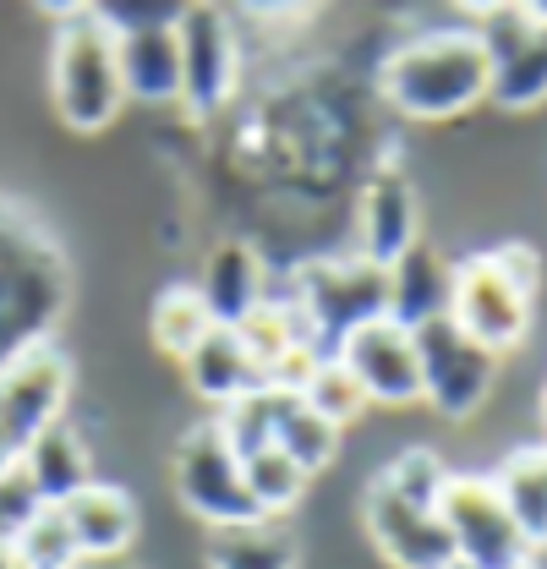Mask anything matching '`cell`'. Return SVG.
Listing matches in <instances>:
<instances>
[{
  "label": "cell",
  "mask_w": 547,
  "mask_h": 569,
  "mask_svg": "<svg viewBox=\"0 0 547 569\" xmlns=\"http://www.w3.org/2000/svg\"><path fill=\"white\" fill-rule=\"evenodd\" d=\"M67 296V252L44 236L33 213L0 198V367L50 346Z\"/></svg>",
  "instance_id": "1"
},
{
  "label": "cell",
  "mask_w": 547,
  "mask_h": 569,
  "mask_svg": "<svg viewBox=\"0 0 547 569\" xmlns=\"http://www.w3.org/2000/svg\"><path fill=\"white\" fill-rule=\"evenodd\" d=\"M493 88V61L477 28H438L400 44L384 71H378V93L416 121H449L466 116L477 99Z\"/></svg>",
  "instance_id": "2"
},
{
  "label": "cell",
  "mask_w": 547,
  "mask_h": 569,
  "mask_svg": "<svg viewBox=\"0 0 547 569\" xmlns=\"http://www.w3.org/2000/svg\"><path fill=\"white\" fill-rule=\"evenodd\" d=\"M543 284V263L531 247L504 241L493 252H477L466 263H455V296H449V318L477 340L481 351L504 356L515 351L531 329V301Z\"/></svg>",
  "instance_id": "3"
},
{
  "label": "cell",
  "mask_w": 547,
  "mask_h": 569,
  "mask_svg": "<svg viewBox=\"0 0 547 569\" xmlns=\"http://www.w3.org/2000/svg\"><path fill=\"white\" fill-rule=\"evenodd\" d=\"M290 307H296L312 351L340 356V346L356 329L389 318V269L361 258V252L356 258H318L296 274Z\"/></svg>",
  "instance_id": "4"
},
{
  "label": "cell",
  "mask_w": 547,
  "mask_h": 569,
  "mask_svg": "<svg viewBox=\"0 0 547 569\" xmlns=\"http://www.w3.org/2000/svg\"><path fill=\"white\" fill-rule=\"evenodd\" d=\"M50 88H56V110L71 132H105L121 116V104H127L121 44L99 22V11H71L67 28L56 33Z\"/></svg>",
  "instance_id": "5"
},
{
  "label": "cell",
  "mask_w": 547,
  "mask_h": 569,
  "mask_svg": "<svg viewBox=\"0 0 547 569\" xmlns=\"http://www.w3.org/2000/svg\"><path fill=\"white\" fill-rule=\"evenodd\" d=\"M438 520L455 542V559L471 569H531V542L509 520L493 477H449L438 498Z\"/></svg>",
  "instance_id": "6"
},
{
  "label": "cell",
  "mask_w": 547,
  "mask_h": 569,
  "mask_svg": "<svg viewBox=\"0 0 547 569\" xmlns=\"http://www.w3.org/2000/svg\"><path fill=\"white\" fill-rule=\"evenodd\" d=\"M71 361L56 346L22 351L0 367V466H17L28 443L67 417Z\"/></svg>",
  "instance_id": "7"
},
{
  "label": "cell",
  "mask_w": 547,
  "mask_h": 569,
  "mask_svg": "<svg viewBox=\"0 0 547 569\" xmlns=\"http://www.w3.org/2000/svg\"><path fill=\"white\" fill-rule=\"evenodd\" d=\"M416 367H421V400L449 422L477 417V406L493 395L498 378V356L481 351L455 318L416 329Z\"/></svg>",
  "instance_id": "8"
},
{
  "label": "cell",
  "mask_w": 547,
  "mask_h": 569,
  "mask_svg": "<svg viewBox=\"0 0 547 569\" xmlns=\"http://www.w3.org/2000/svg\"><path fill=\"white\" fill-rule=\"evenodd\" d=\"M176 493L181 503L203 520L208 531L213 526H241V520H263L258 503L247 493V471L241 460L230 455V443L219 438V427L203 422L192 427L176 449Z\"/></svg>",
  "instance_id": "9"
},
{
  "label": "cell",
  "mask_w": 547,
  "mask_h": 569,
  "mask_svg": "<svg viewBox=\"0 0 547 569\" xmlns=\"http://www.w3.org/2000/svg\"><path fill=\"white\" fill-rule=\"evenodd\" d=\"M176 50H181V104L187 116H219L236 93V28L213 6H181L176 17Z\"/></svg>",
  "instance_id": "10"
},
{
  "label": "cell",
  "mask_w": 547,
  "mask_h": 569,
  "mask_svg": "<svg viewBox=\"0 0 547 569\" xmlns=\"http://www.w3.org/2000/svg\"><path fill=\"white\" fill-rule=\"evenodd\" d=\"M477 39L493 61L487 99L504 110H531L547 99V28H531L520 6H493L481 11Z\"/></svg>",
  "instance_id": "11"
},
{
  "label": "cell",
  "mask_w": 547,
  "mask_h": 569,
  "mask_svg": "<svg viewBox=\"0 0 547 569\" xmlns=\"http://www.w3.org/2000/svg\"><path fill=\"white\" fill-rule=\"evenodd\" d=\"M361 515H367L372 548H378L395 569H449L455 565V542H449L438 509L406 503L400 493H389L384 482H372Z\"/></svg>",
  "instance_id": "12"
},
{
  "label": "cell",
  "mask_w": 547,
  "mask_h": 569,
  "mask_svg": "<svg viewBox=\"0 0 547 569\" xmlns=\"http://www.w3.org/2000/svg\"><path fill=\"white\" fill-rule=\"evenodd\" d=\"M340 361L350 367V378L361 383V395L378 400V406H410V400H421L416 335L400 329L395 318H378V323L356 329L340 346Z\"/></svg>",
  "instance_id": "13"
},
{
  "label": "cell",
  "mask_w": 547,
  "mask_h": 569,
  "mask_svg": "<svg viewBox=\"0 0 547 569\" xmlns=\"http://www.w3.org/2000/svg\"><path fill=\"white\" fill-rule=\"evenodd\" d=\"M421 209H416V187L406 181V170L384 164L372 170V181L361 187V258L372 263H400L410 247L421 241Z\"/></svg>",
  "instance_id": "14"
},
{
  "label": "cell",
  "mask_w": 547,
  "mask_h": 569,
  "mask_svg": "<svg viewBox=\"0 0 547 569\" xmlns=\"http://www.w3.org/2000/svg\"><path fill=\"white\" fill-rule=\"evenodd\" d=\"M208 318L219 329H241L263 301H269V269L258 258L252 241H219L203 263V280H198Z\"/></svg>",
  "instance_id": "15"
},
{
  "label": "cell",
  "mask_w": 547,
  "mask_h": 569,
  "mask_svg": "<svg viewBox=\"0 0 547 569\" xmlns=\"http://www.w3.org/2000/svg\"><path fill=\"white\" fill-rule=\"evenodd\" d=\"M449 296H455V263L438 258L427 241H416L400 263H389V318L410 335L449 318Z\"/></svg>",
  "instance_id": "16"
},
{
  "label": "cell",
  "mask_w": 547,
  "mask_h": 569,
  "mask_svg": "<svg viewBox=\"0 0 547 569\" xmlns=\"http://www.w3.org/2000/svg\"><path fill=\"white\" fill-rule=\"evenodd\" d=\"M67 526L88 565H116L137 537V503L110 482H93L67 503Z\"/></svg>",
  "instance_id": "17"
},
{
  "label": "cell",
  "mask_w": 547,
  "mask_h": 569,
  "mask_svg": "<svg viewBox=\"0 0 547 569\" xmlns=\"http://www.w3.org/2000/svg\"><path fill=\"white\" fill-rule=\"evenodd\" d=\"M22 471H28V482L39 488V498H44L50 509H67L82 488H93V455H88L82 432H77L67 417L56 427H44V432L28 443Z\"/></svg>",
  "instance_id": "18"
},
{
  "label": "cell",
  "mask_w": 547,
  "mask_h": 569,
  "mask_svg": "<svg viewBox=\"0 0 547 569\" xmlns=\"http://www.w3.org/2000/svg\"><path fill=\"white\" fill-rule=\"evenodd\" d=\"M121 44V82L137 104H181V50H176V22L165 28H137L116 33Z\"/></svg>",
  "instance_id": "19"
},
{
  "label": "cell",
  "mask_w": 547,
  "mask_h": 569,
  "mask_svg": "<svg viewBox=\"0 0 547 569\" xmlns=\"http://www.w3.org/2000/svg\"><path fill=\"white\" fill-rule=\"evenodd\" d=\"M181 367H187V383L198 389V400H213V406H230V400L263 389V367L252 361L236 329H219V323L192 346Z\"/></svg>",
  "instance_id": "20"
},
{
  "label": "cell",
  "mask_w": 547,
  "mask_h": 569,
  "mask_svg": "<svg viewBox=\"0 0 547 569\" xmlns=\"http://www.w3.org/2000/svg\"><path fill=\"white\" fill-rule=\"evenodd\" d=\"M208 569H296V537L279 520H241V526H213L203 537Z\"/></svg>",
  "instance_id": "21"
},
{
  "label": "cell",
  "mask_w": 547,
  "mask_h": 569,
  "mask_svg": "<svg viewBox=\"0 0 547 569\" xmlns=\"http://www.w3.org/2000/svg\"><path fill=\"white\" fill-rule=\"evenodd\" d=\"M493 488L504 498L509 520L520 526V537L531 542V553L547 548V449L543 443L515 449V455L493 471Z\"/></svg>",
  "instance_id": "22"
},
{
  "label": "cell",
  "mask_w": 547,
  "mask_h": 569,
  "mask_svg": "<svg viewBox=\"0 0 547 569\" xmlns=\"http://www.w3.org/2000/svg\"><path fill=\"white\" fill-rule=\"evenodd\" d=\"M290 400H301V395H285V389H252V395H241V400H230V406H219V438L230 443V455L236 460H252V455H263L274 449V432H279V417H285V406Z\"/></svg>",
  "instance_id": "23"
},
{
  "label": "cell",
  "mask_w": 547,
  "mask_h": 569,
  "mask_svg": "<svg viewBox=\"0 0 547 569\" xmlns=\"http://www.w3.org/2000/svg\"><path fill=\"white\" fill-rule=\"evenodd\" d=\"M274 449H279L296 471L318 477V471H329V460L340 455V427L324 422L318 411H307L301 400H290L285 417H279V432H274Z\"/></svg>",
  "instance_id": "24"
},
{
  "label": "cell",
  "mask_w": 547,
  "mask_h": 569,
  "mask_svg": "<svg viewBox=\"0 0 547 569\" xmlns=\"http://www.w3.org/2000/svg\"><path fill=\"white\" fill-rule=\"evenodd\" d=\"M208 329H213V318H208L198 284H170V290L153 301V346H159L165 356L187 361L192 346L203 340Z\"/></svg>",
  "instance_id": "25"
},
{
  "label": "cell",
  "mask_w": 547,
  "mask_h": 569,
  "mask_svg": "<svg viewBox=\"0 0 547 569\" xmlns=\"http://www.w3.org/2000/svg\"><path fill=\"white\" fill-rule=\"evenodd\" d=\"M236 335H241V346L252 351V361L263 367V378H269L274 361H285L296 346H312L290 301H263V307H258V312H252V318H247Z\"/></svg>",
  "instance_id": "26"
},
{
  "label": "cell",
  "mask_w": 547,
  "mask_h": 569,
  "mask_svg": "<svg viewBox=\"0 0 547 569\" xmlns=\"http://www.w3.org/2000/svg\"><path fill=\"white\" fill-rule=\"evenodd\" d=\"M301 406H307V411H318L324 422L345 427V422H356V417H361L372 400L361 395V383L350 378V367H345L340 356H324V361L312 367L307 389H301Z\"/></svg>",
  "instance_id": "27"
},
{
  "label": "cell",
  "mask_w": 547,
  "mask_h": 569,
  "mask_svg": "<svg viewBox=\"0 0 547 569\" xmlns=\"http://www.w3.org/2000/svg\"><path fill=\"white\" fill-rule=\"evenodd\" d=\"M17 548V565L22 569H82L88 559H82V548H77V537H71L67 526V509H39V520L11 542Z\"/></svg>",
  "instance_id": "28"
},
{
  "label": "cell",
  "mask_w": 547,
  "mask_h": 569,
  "mask_svg": "<svg viewBox=\"0 0 547 569\" xmlns=\"http://www.w3.org/2000/svg\"><path fill=\"white\" fill-rule=\"evenodd\" d=\"M241 471H247V493H252V503H258L263 520L285 515V509H296V498H301V488H307V471H296L279 449H263V455L241 460Z\"/></svg>",
  "instance_id": "29"
},
{
  "label": "cell",
  "mask_w": 547,
  "mask_h": 569,
  "mask_svg": "<svg viewBox=\"0 0 547 569\" xmlns=\"http://www.w3.org/2000/svg\"><path fill=\"white\" fill-rule=\"evenodd\" d=\"M389 493H400L406 503H421V509H438V498H444V482H449V466L432 455V449H400L389 466H384V477H378Z\"/></svg>",
  "instance_id": "30"
},
{
  "label": "cell",
  "mask_w": 547,
  "mask_h": 569,
  "mask_svg": "<svg viewBox=\"0 0 547 569\" xmlns=\"http://www.w3.org/2000/svg\"><path fill=\"white\" fill-rule=\"evenodd\" d=\"M39 509H44V498L28 482L22 460L17 466H0V542H17L39 520Z\"/></svg>",
  "instance_id": "31"
},
{
  "label": "cell",
  "mask_w": 547,
  "mask_h": 569,
  "mask_svg": "<svg viewBox=\"0 0 547 569\" xmlns=\"http://www.w3.org/2000/svg\"><path fill=\"white\" fill-rule=\"evenodd\" d=\"M0 569H22V565H17V548H11V542H0Z\"/></svg>",
  "instance_id": "32"
},
{
  "label": "cell",
  "mask_w": 547,
  "mask_h": 569,
  "mask_svg": "<svg viewBox=\"0 0 547 569\" xmlns=\"http://www.w3.org/2000/svg\"><path fill=\"white\" fill-rule=\"evenodd\" d=\"M543 422H547V389H543Z\"/></svg>",
  "instance_id": "33"
},
{
  "label": "cell",
  "mask_w": 547,
  "mask_h": 569,
  "mask_svg": "<svg viewBox=\"0 0 547 569\" xmlns=\"http://www.w3.org/2000/svg\"><path fill=\"white\" fill-rule=\"evenodd\" d=\"M82 569H116V565H82Z\"/></svg>",
  "instance_id": "34"
},
{
  "label": "cell",
  "mask_w": 547,
  "mask_h": 569,
  "mask_svg": "<svg viewBox=\"0 0 547 569\" xmlns=\"http://www.w3.org/2000/svg\"><path fill=\"white\" fill-rule=\"evenodd\" d=\"M449 569H471V565H460V559H455V565H449Z\"/></svg>",
  "instance_id": "35"
},
{
  "label": "cell",
  "mask_w": 547,
  "mask_h": 569,
  "mask_svg": "<svg viewBox=\"0 0 547 569\" xmlns=\"http://www.w3.org/2000/svg\"><path fill=\"white\" fill-rule=\"evenodd\" d=\"M543 449H547V443H543Z\"/></svg>",
  "instance_id": "36"
}]
</instances>
